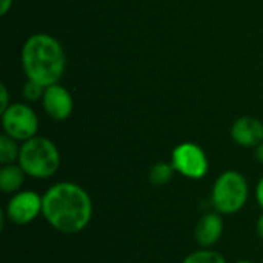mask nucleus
<instances>
[{
  "mask_svg": "<svg viewBox=\"0 0 263 263\" xmlns=\"http://www.w3.org/2000/svg\"><path fill=\"white\" fill-rule=\"evenodd\" d=\"M94 214L92 199L88 191L74 182H59L43 194V219L62 234L83 231Z\"/></svg>",
  "mask_w": 263,
  "mask_h": 263,
  "instance_id": "f257e3e1",
  "label": "nucleus"
},
{
  "mask_svg": "<svg viewBox=\"0 0 263 263\" xmlns=\"http://www.w3.org/2000/svg\"><path fill=\"white\" fill-rule=\"evenodd\" d=\"M20 62L26 79L45 88L59 83L66 69V55L62 43L46 32H35L25 40Z\"/></svg>",
  "mask_w": 263,
  "mask_h": 263,
  "instance_id": "f03ea898",
  "label": "nucleus"
},
{
  "mask_svg": "<svg viewBox=\"0 0 263 263\" xmlns=\"http://www.w3.org/2000/svg\"><path fill=\"white\" fill-rule=\"evenodd\" d=\"M28 177L45 180L57 174L62 165V156L57 145L43 136L22 142L17 162Z\"/></svg>",
  "mask_w": 263,
  "mask_h": 263,
  "instance_id": "7ed1b4c3",
  "label": "nucleus"
},
{
  "mask_svg": "<svg viewBox=\"0 0 263 263\" xmlns=\"http://www.w3.org/2000/svg\"><path fill=\"white\" fill-rule=\"evenodd\" d=\"M250 197V185L247 177L234 170L222 173L211 191V203L214 211L222 216L236 214L243 210Z\"/></svg>",
  "mask_w": 263,
  "mask_h": 263,
  "instance_id": "20e7f679",
  "label": "nucleus"
},
{
  "mask_svg": "<svg viewBox=\"0 0 263 263\" xmlns=\"http://www.w3.org/2000/svg\"><path fill=\"white\" fill-rule=\"evenodd\" d=\"M2 114L3 133L17 142H26L37 136L39 117L26 103H11Z\"/></svg>",
  "mask_w": 263,
  "mask_h": 263,
  "instance_id": "39448f33",
  "label": "nucleus"
},
{
  "mask_svg": "<svg viewBox=\"0 0 263 263\" xmlns=\"http://www.w3.org/2000/svg\"><path fill=\"white\" fill-rule=\"evenodd\" d=\"M171 163L177 174L191 180L203 179L210 170L206 153L193 142L179 143L171 153Z\"/></svg>",
  "mask_w": 263,
  "mask_h": 263,
  "instance_id": "423d86ee",
  "label": "nucleus"
},
{
  "mask_svg": "<svg viewBox=\"0 0 263 263\" xmlns=\"http://www.w3.org/2000/svg\"><path fill=\"white\" fill-rule=\"evenodd\" d=\"M43 196L31 190H22L11 196L5 208V217L14 225H28L42 216Z\"/></svg>",
  "mask_w": 263,
  "mask_h": 263,
  "instance_id": "0eeeda50",
  "label": "nucleus"
},
{
  "mask_svg": "<svg viewBox=\"0 0 263 263\" xmlns=\"http://www.w3.org/2000/svg\"><path fill=\"white\" fill-rule=\"evenodd\" d=\"M40 102L45 114L55 122L68 120L74 111V99L71 92L60 83L46 86Z\"/></svg>",
  "mask_w": 263,
  "mask_h": 263,
  "instance_id": "6e6552de",
  "label": "nucleus"
},
{
  "mask_svg": "<svg viewBox=\"0 0 263 263\" xmlns=\"http://www.w3.org/2000/svg\"><path fill=\"white\" fill-rule=\"evenodd\" d=\"M230 136L242 148H256L263 142V122L251 116L239 117L231 125Z\"/></svg>",
  "mask_w": 263,
  "mask_h": 263,
  "instance_id": "1a4fd4ad",
  "label": "nucleus"
},
{
  "mask_svg": "<svg viewBox=\"0 0 263 263\" xmlns=\"http://www.w3.org/2000/svg\"><path fill=\"white\" fill-rule=\"evenodd\" d=\"M223 234V219L217 211L205 213L196 223L194 239L202 248H213Z\"/></svg>",
  "mask_w": 263,
  "mask_h": 263,
  "instance_id": "9d476101",
  "label": "nucleus"
},
{
  "mask_svg": "<svg viewBox=\"0 0 263 263\" xmlns=\"http://www.w3.org/2000/svg\"><path fill=\"white\" fill-rule=\"evenodd\" d=\"M26 173L18 163L2 165L0 168V191L3 194H15L22 191V186L26 179Z\"/></svg>",
  "mask_w": 263,
  "mask_h": 263,
  "instance_id": "9b49d317",
  "label": "nucleus"
},
{
  "mask_svg": "<svg viewBox=\"0 0 263 263\" xmlns=\"http://www.w3.org/2000/svg\"><path fill=\"white\" fill-rule=\"evenodd\" d=\"M20 156V145L12 137L6 136L5 133L0 136V163L11 165L17 163Z\"/></svg>",
  "mask_w": 263,
  "mask_h": 263,
  "instance_id": "f8f14e48",
  "label": "nucleus"
},
{
  "mask_svg": "<svg viewBox=\"0 0 263 263\" xmlns=\"http://www.w3.org/2000/svg\"><path fill=\"white\" fill-rule=\"evenodd\" d=\"M176 170L171 162H156L149 170V182L154 186H163L171 182Z\"/></svg>",
  "mask_w": 263,
  "mask_h": 263,
  "instance_id": "ddd939ff",
  "label": "nucleus"
},
{
  "mask_svg": "<svg viewBox=\"0 0 263 263\" xmlns=\"http://www.w3.org/2000/svg\"><path fill=\"white\" fill-rule=\"evenodd\" d=\"M182 263H227V259L213 248H202L188 254Z\"/></svg>",
  "mask_w": 263,
  "mask_h": 263,
  "instance_id": "4468645a",
  "label": "nucleus"
},
{
  "mask_svg": "<svg viewBox=\"0 0 263 263\" xmlns=\"http://www.w3.org/2000/svg\"><path fill=\"white\" fill-rule=\"evenodd\" d=\"M45 94V86H42L40 83L34 82V80H28L23 83V88H22V96L26 102H37V100H42Z\"/></svg>",
  "mask_w": 263,
  "mask_h": 263,
  "instance_id": "2eb2a0df",
  "label": "nucleus"
},
{
  "mask_svg": "<svg viewBox=\"0 0 263 263\" xmlns=\"http://www.w3.org/2000/svg\"><path fill=\"white\" fill-rule=\"evenodd\" d=\"M9 94L6 89V85H0V112H3L8 106H9Z\"/></svg>",
  "mask_w": 263,
  "mask_h": 263,
  "instance_id": "dca6fc26",
  "label": "nucleus"
},
{
  "mask_svg": "<svg viewBox=\"0 0 263 263\" xmlns=\"http://www.w3.org/2000/svg\"><path fill=\"white\" fill-rule=\"evenodd\" d=\"M256 200H257L259 206L263 210V177L259 180V183L256 186Z\"/></svg>",
  "mask_w": 263,
  "mask_h": 263,
  "instance_id": "f3484780",
  "label": "nucleus"
},
{
  "mask_svg": "<svg viewBox=\"0 0 263 263\" xmlns=\"http://www.w3.org/2000/svg\"><path fill=\"white\" fill-rule=\"evenodd\" d=\"M14 0H0V15H6L12 8Z\"/></svg>",
  "mask_w": 263,
  "mask_h": 263,
  "instance_id": "a211bd4d",
  "label": "nucleus"
},
{
  "mask_svg": "<svg viewBox=\"0 0 263 263\" xmlns=\"http://www.w3.org/2000/svg\"><path fill=\"white\" fill-rule=\"evenodd\" d=\"M254 157H256V160H257L259 163H262L263 165V142L260 145H257V146L254 148Z\"/></svg>",
  "mask_w": 263,
  "mask_h": 263,
  "instance_id": "6ab92c4d",
  "label": "nucleus"
},
{
  "mask_svg": "<svg viewBox=\"0 0 263 263\" xmlns=\"http://www.w3.org/2000/svg\"><path fill=\"white\" fill-rule=\"evenodd\" d=\"M256 233H257V236L263 240V214L257 219V222H256Z\"/></svg>",
  "mask_w": 263,
  "mask_h": 263,
  "instance_id": "aec40b11",
  "label": "nucleus"
},
{
  "mask_svg": "<svg viewBox=\"0 0 263 263\" xmlns=\"http://www.w3.org/2000/svg\"><path fill=\"white\" fill-rule=\"evenodd\" d=\"M236 263H254V262H250V260H239V262Z\"/></svg>",
  "mask_w": 263,
  "mask_h": 263,
  "instance_id": "412c9836",
  "label": "nucleus"
}]
</instances>
